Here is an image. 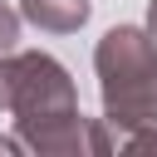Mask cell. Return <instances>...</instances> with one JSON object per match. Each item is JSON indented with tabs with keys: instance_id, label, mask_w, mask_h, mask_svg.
<instances>
[{
	"instance_id": "cell-3",
	"label": "cell",
	"mask_w": 157,
	"mask_h": 157,
	"mask_svg": "<svg viewBox=\"0 0 157 157\" xmlns=\"http://www.w3.org/2000/svg\"><path fill=\"white\" fill-rule=\"evenodd\" d=\"M20 10V20L25 25H34V29H44V34H74L83 20H88V0H20L15 5Z\"/></svg>"
},
{
	"instance_id": "cell-4",
	"label": "cell",
	"mask_w": 157,
	"mask_h": 157,
	"mask_svg": "<svg viewBox=\"0 0 157 157\" xmlns=\"http://www.w3.org/2000/svg\"><path fill=\"white\" fill-rule=\"evenodd\" d=\"M20 25H25V20H20V10H10V5L0 0V54L20 44Z\"/></svg>"
},
{
	"instance_id": "cell-5",
	"label": "cell",
	"mask_w": 157,
	"mask_h": 157,
	"mask_svg": "<svg viewBox=\"0 0 157 157\" xmlns=\"http://www.w3.org/2000/svg\"><path fill=\"white\" fill-rule=\"evenodd\" d=\"M0 152H10V157H20V152H25V142H20V137H0Z\"/></svg>"
},
{
	"instance_id": "cell-2",
	"label": "cell",
	"mask_w": 157,
	"mask_h": 157,
	"mask_svg": "<svg viewBox=\"0 0 157 157\" xmlns=\"http://www.w3.org/2000/svg\"><path fill=\"white\" fill-rule=\"evenodd\" d=\"M78 93L69 69L54 54H0V113H10L15 123H34V118H54V113H74Z\"/></svg>"
},
{
	"instance_id": "cell-1",
	"label": "cell",
	"mask_w": 157,
	"mask_h": 157,
	"mask_svg": "<svg viewBox=\"0 0 157 157\" xmlns=\"http://www.w3.org/2000/svg\"><path fill=\"white\" fill-rule=\"evenodd\" d=\"M98 93H103V123L118 132L157 123V44L137 25H118L93 49Z\"/></svg>"
},
{
	"instance_id": "cell-6",
	"label": "cell",
	"mask_w": 157,
	"mask_h": 157,
	"mask_svg": "<svg viewBox=\"0 0 157 157\" xmlns=\"http://www.w3.org/2000/svg\"><path fill=\"white\" fill-rule=\"evenodd\" d=\"M147 34H152V44H157V0L147 5Z\"/></svg>"
}]
</instances>
